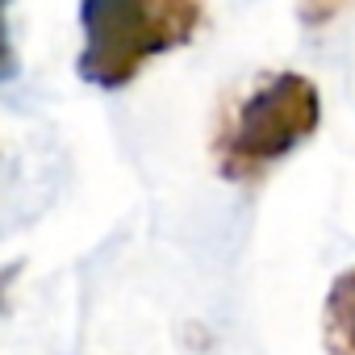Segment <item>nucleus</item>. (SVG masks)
Listing matches in <instances>:
<instances>
[{
	"mask_svg": "<svg viewBox=\"0 0 355 355\" xmlns=\"http://www.w3.org/2000/svg\"><path fill=\"white\" fill-rule=\"evenodd\" d=\"M205 21V0H80L76 76L96 88H125L138 71L193 42Z\"/></svg>",
	"mask_w": 355,
	"mask_h": 355,
	"instance_id": "obj_1",
	"label": "nucleus"
},
{
	"mask_svg": "<svg viewBox=\"0 0 355 355\" xmlns=\"http://www.w3.org/2000/svg\"><path fill=\"white\" fill-rule=\"evenodd\" d=\"M318 125H322V96L313 80L297 71L268 76L218 125V138H214L218 171L239 184L259 180L272 163H280L309 134H318Z\"/></svg>",
	"mask_w": 355,
	"mask_h": 355,
	"instance_id": "obj_2",
	"label": "nucleus"
},
{
	"mask_svg": "<svg viewBox=\"0 0 355 355\" xmlns=\"http://www.w3.org/2000/svg\"><path fill=\"white\" fill-rule=\"evenodd\" d=\"M322 334L330 355H355V268L330 284L322 309Z\"/></svg>",
	"mask_w": 355,
	"mask_h": 355,
	"instance_id": "obj_3",
	"label": "nucleus"
},
{
	"mask_svg": "<svg viewBox=\"0 0 355 355\" xmlns=\"http://www.w3.org/2000/svg\"><path fill=\"white\" fill-rule=\"evenodd\" d=\"M347 5H351V0H297V13H301L305 26H326V21H334Z\"/></svg>",
	"mask_w": 355,
	"mask_h": 355,
	"instance_id": "obj_4",
	"label": "nucleus"
},
{
	"mask_svg": "<svg viewBox=\"0 0 355 355\" xmlns=\"http://www.w3.org/2000/svg\"><path fill=\"white\" fill-rule=\"evenodd\" d=\"M17 76V51H13V34H9V0H0V80Z\"/></svg>",
	"mask_w": 355,
	"mask_h": 355,
	"instance_id": "obj_5",
	"label": "nucleus"
}]
</instances>
